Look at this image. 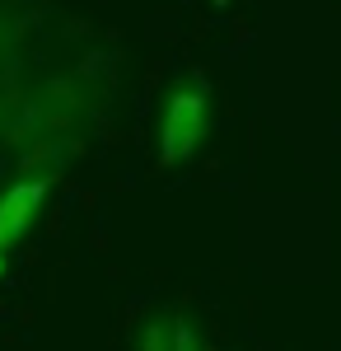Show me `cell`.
I'll return each instance as SVG.
<instances>
[{
  "mask_svg": "<svg viewBox=\"0 0 341 351\" xmlns=\"http://www.w3.org/2000/svg\"><path fill=\"white\" fill-rule=\"evenodd\" d=\"M136 351H201V332H197V324H187L183 314H155L140 328Z\"/></svg>",
  "mask_w": 341,
  "mask_h": 351,
  "instance_id": "obj_3",
  "label": "cell"
},
{
  "mask_svg": "<svg viewBox=\"0 0 341 351\" xmlns=\"http://www.w3.org/2000/svg\"><path fill=\"white\" fill-rule=\"evenodd\" d=\"M210 136V89L201 75L183 80L168 99H164V117H159V155L164 164L187 160L192 150H201Z\"/></svg>",
  "mask_w": 341,
  "mask_h": 351,
  "instance_id": "obj_1",
  "label": "cell"
},
{
  "mask_svg": "<svg viewBox=\"0 0 341 351\" xmlns=\"http://www.w3.org/2000/svg\"><path fill=\"white\" fill-rule=\"evenodd\" d=\"M47 188H52V178H19L14 188H5V197H0V253H10L24 239V230L38 220L42 202H47Z\"/></svg>",
  "mask_w": 341,
  "mask_h": 351,
  "instance_id": "obj_2",
  "label": "cell"
}]
</instances>
